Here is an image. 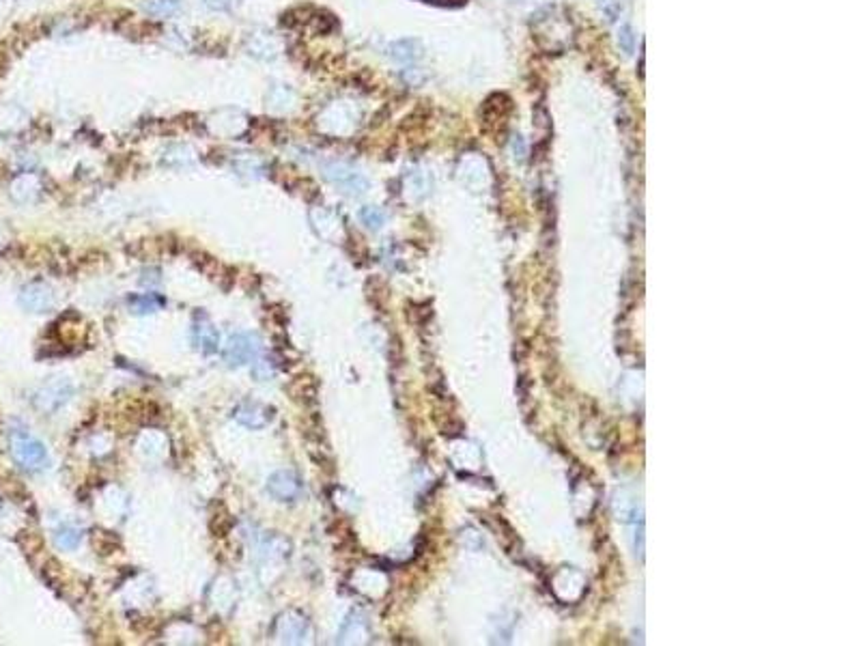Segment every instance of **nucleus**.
I'll return each instance as SVG.
<instances>
[{"instance_id": "11", "label": "nucleus", "mask_w": 861, "mask_h": 646, "mask_svg": "<svg viewBox=\"0 0 861 646\" xmlns=\"http://www.w3.org/2000/svg\"><path fill=\"white\" fill-rule=\"evenodd\" d=\"M145 11L158 20H166L170 15H175L181 7V0H145Z\"/></svg>"}, {"instance_id": "5", "label": "nucleus", "mask_w": 861, "mask_h": 646, "mask_svg": "<svg viewBox=\"0 0 861 646\" xmlns=\"http://www.w3.org/2000/svg\"><path fill=\"white\" fill-rule=\"evenodd\" d=\"M20 304L31 312H46L54 306V293L43 282H31L22 289Z\"/></svg>"}, {"instance_id": "4", "label": "nucleus", "mask_w": 861, "mask_h": 646, "mask_svg": "<svg viewBox=\"0 0 861 646\" xmlns=\"http://www.w3.org/2000/svg\"><path fill=\"white\" fill-rule=\"evenodd\" d=\"M69 397H71L69 381L54 379V381H48V384L41 386V390L35 397V403H37L39 409H43V412H54V409H59L63 403H67Z\"/></svg>"}, {"instance_id": "18", "label": "nucleus", "mask_w": 861, "mask_h": 646, "mask_svg": "<svg viewBox=\"0 0 861 646\" xmlns=\"http://www.w3.org/2000/svg\"><path fill=\"white\" fill-rule=\"evenodd\" d=\"M239 0H205V5L211 11H228V9H233Z\"/></svg>"}, {"instance_id": "3", "label": "nucleus", "mask_w": 861, "mask_h": 646, "mask_svg": "<svg viewBox=\"0 0 861 646\" xmlns=\"http://www.w3.org/2000/svg\"><path fill=\"white\" fill-rule=\"evenodd\" d=\"M321 172L328 181H332L336 188H340L342 192H349V194H360L368 186L362 174L344 162H326L321 166Z\"/></svg>"}, {"instance_id": "10", "label": "nucleus", "mask_w": 861, "mask_h": 646, "mask_svg": "<svg viewBox=\"0 0 861 646\" xmlns=\"http://www.w3.org/2000/svg\"><path fill=\"white\" fill-rule=\"evenodd\" d=\"M280 52V41L270 35V33H254L248 37V54L256 56V58H276Z\"/></svg>"}, {"instance_id": "7", "label": "nucleus", "mask_w": 861, "mask_h": 646, "mask_svg": "<svg viewBox=\"0 0 861 646\" xmlns=\"http://www.w3.org/2000/svg\"><path fill=\"white\" fill-rule=\"evenodd\" d=\"M192 343L196 345V349H200L203 354H214L218 351L220 345V334L214 328V323L203 317V315H196L194 319V326H192Z\"/></svg>"}, {"instance_id": "17", "label": "nucleus", "mask_w": 861, "mask_h": 646, "mask_svg": "<svg viewBox=\"0 0 861 646\" xmlns=\"http://www.w3.org/2000/svg\"><path fill=\"white\" fill-rule=\"evenodd\" d=\"M618 41H620V46H622V50H624V52H631V50H634V33H631V28H629V26H622V28H620V33H618Z\"/></svg>"}, {"instance_id": "8", "label": "nucleus", "mask_w": 861, "mask_h": 646, "mask_svg": "<svg viewBox=\"0 0 861 646\" xmlns=\"http://www.w3.org/2000/svg\"><path fill=\"white\" fill-rule=\"evenodd\" d=\"M308 621L300 614H284L278 621V635L282 642H304V635H308Z\"/></svg>"}, {"instance_id": "16", "label": "nucleus", "mask_w": 861, "mask_h": 646, "mask_svg": "<svg viewBox=\"0 0 861 646\" xmlns=\"http://www.w3.org/2000/svg\"><path fill=\"white\" fill-rule=\"evenodd\" d=\"M360 218L368 228H379L384 224V214L377 207H364L360 212Z\"/></svg>"}, {"instance_id": "9", "label": "nucleus", "mask_w": 861, "mask_h": 646, "mask_svg": "<svg viewBox=\"0 0 861 646\" xmlns=\"http://www.w3.org/2000/svg\"><path fill=\"white\" fill-rule=\"evenodd\" d=\"M235 420L250 429H263L272 420V409L258 403H241L235 409Z\"/></svg>"}, {"instance_id": "1", "label": "nucleus", "mask_w": 861, "mask_h": 646, "mask_svg": "<svg viewBox=\"0 0 861 646\" xmlns=\"http://www.w3.org/2000/svg\"><path fill=\"white\" fill-rule=\"evenodd\" d=\"M9 446H11V455H13L15 463L24 469H31V472H35V469H41V467L48 465V448L31 433H26L22 429L11 431Z\"/></svg>"}, {"instance_id": "2", "label": "nucleus", "mask_w": 861, "mask_h": 646, "mask_svg": "<svg viewBox=\"0 0 861 646\" xmlns=\"http://www.w3.org/2000/svg\"><path fill=\"white\" fill-rule=\"evenodd\" d=\"M261 354V338L250 332H239L228 338L224 347V360L228 366H244L250 364Z\"/></svg>"}, {"instance_id": "12", "label": "nucleus", "mask_w": 861, "mask_h": 646, "mask_svg": "<svg viewBox=\"0 0 861 646\" xmlns=\"http://www.w3.org/2000/svg\"><path fill=\"white\" fill-rule=\"evenodd\" d=\"M293 99H295V95H293V91L289 89V86L276 84L267 95V106L274 108V110H289Z\"/></svg>"}, {"instance_id": "13", "label": "nucleus", "mask_w": 861, "mask_h": 646, "mask_svg": "<svg viewBox=\"0 0 861 646\" xmlns=\"http://www.w3.org/2000/svg\"><path fill=\"white\" fill-rule=\"evenodd\" d=\"M392 56L400 63H412L420 56V46L414 39H403V41H396L392 48Z\"/></svg>"}, {"instance_id": "6", "label": "nucleus", "mask_w": 861, "mask_h": 646, "mask_svg": "<svg viewBox=\"0 0 861 646\" xmlns=\"http://www.w3.org/2000/svg\"><path fill=\"white\" fill-rule=\"evenodd\" d=\"M267 491L276 497L280 502H291L300 495L302 491V483L300 479L289 472V469H280V472L272 474L267 481Z\"/></svg>"}, {"instance_id": "15", "label": "nucleus", "mask_w": 861, "mask_h": 646, "mask_svg": "<svg viewBox=\"0 0 861 646\" xmlns=\"http://www.w3.org/2000/svg\"><path fill=\"white\" fill-rule=\"evenodd\" d=\"M162 300L160 298H155L153 293H145V296H136V298H130V306L134 308V312H138V315H147V312H155V310H160L162 308Z\"/></svg>"}, {"instance_id": "14", "label": "nucleus", "mask_w": 861, "mask_h": 646, "mask_svg": "<svg viewBox=\"0 0 861 646\" xmlns=\"http://www.w3.org/2000/svg\"><path fill=\"white\" fill-rule=\"evenodd\" d=\"M54 541L61 549H76L82 541V532L74 525H61L54 535Z\"/></svg>"}]
</instances>
